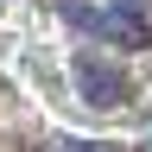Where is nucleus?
I'll return each instance as SVG.
<instances>
[{"instance_id":"obj_3","label":"nucleus","mask_w":152,"mask_h":152,"mask_svg":"<svg viewBox=\"0 0 152 152\" xmlns=\"http://www.w3.org/2000/svg\"><path fill=\"white\" fill-rule=\"evenodd\" d=\"M64 152H114V146H95V140H64Z\"/></svg>"},{"instance_id":"obj_2","label":"nucleus","mask_w":152,"mask_h":152,"mask_svg":"<svg viewBox=\"0 0 152 152\" xmlns=\"http://www.w3.org/2000/svg\"><path fill=\"white\" fill-rule=\"evenodd\" d=\"M76 89H83V102H89V108H114V102L127 95L121 70H108L102 57H76Z\"/></svg>"},{"instance_id":"obj_1","label":"nucleus","mask_w":152,"mask_h":152,"mask_svg":"<svg viewBox=\"0 0 152 152\" xmlns=\"http://www.w3.org/2000/svg\"><path fill=\"white\" fill-rule=\"evenodd\" d=\"M64 19H70L76 32L108 38V45H127V51L146 45V19H140V7H114V13H102L95 0H64Z\"/></svg>"}]
</instances>
